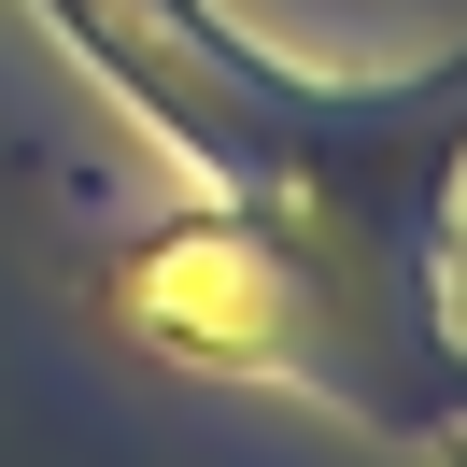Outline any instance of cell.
Masks as SVG:
<instances>
[{
  "instance_id": "2",
  "label": "cell",
  "mask_w": 467,
  "mask_h": 467,
  "mask_svg": "<svg viewBox=\"0 0 467 467\" xmlns=\"http://www.w3.org/2000/svg\"><path fill=\"white\" fill-rule=\"evenodd\" d=\"M439 467H467V439H453V453H439Z\"/></svg>"
},
{
  "instance_id": "1",
  "label": "cell",
  "mask_w": 467,
  "mask_h": 467,
  "mask_svg": "<svg viewBox=\"0 0 467 467\" xmlns=\"http://www.w3.org/2000/svg\"><path fill=\"white\" fill-rule=\"evenodd\" d=\"M57 43L199 171L156 241L86 269L142 354L340 410L382 453L467 439L453 340V199H467V57L312 86L213 0H43Z\"/></svg>"
}]
</instances>
